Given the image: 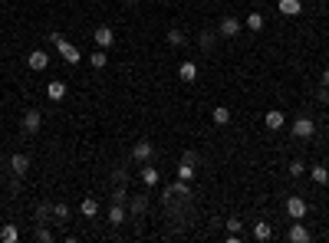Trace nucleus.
<instances>
[{"label":"nucleus","instance_id":"22","mask_svg":"<svg viewBox=\"0 0 329 243\" xmlns=\"http://www.w3.org/2000/svg\"><path fill=\"white\" fill-rule=\"evenodd\" d=\"M310 178H313L316 184H326V181H329V171L323 168V164H316V168H310Z\"/></svg>","mask_w":329,"mask_h":243},{"label":"nucleus","instance_id":"29","mask_svg":"<svg viewBox=\"0 0 329 243\" xmlns=\"http://www.w3.org/2000/svg\"><path fill=\"white\" fill-rule=\"evenodd\" d=\"M125 200H129V194H125V187L118 184L115 191H112V204H125Z\"/></svg>","mask_w":329,"mask_h":243},{"label":"nucleus","instance_id":"12","mask_svg":"<svg viewBox=\"0 0 329 243\" xmlns=\"http://www.w3.org/2000/svg\"><path fill=\"white\" fill-rule=\"evenodd\" d=\"M286 237H290L293 243H306V240H310V230H306V227H303V224H300V220H296V224H293L290 230H286Z\"/></svg>","mask_w":329,"mask_h":243},{"label":"nucleus","instance_id":"7","mask_svg":"<svg viewBox=\"0 0 329 243\" xmlns=\"http://www.w3.org/2000/svg\"><path fill=\"white\" fill-rule=\"evenodd\" d=\"M152 151H155V148H152V142H145V138H142V142H135V148H132V158H135L138 164H145L152 158Z\"/></svg>","mask_w":329,"mask_h":243},{"label":"nucleus","instance_id":"25","mask_svg":"<svg viewBox=\"0 0 329 243\" xmlns=\"http://www.w3.org/2000/svg\"><path fill=\"white\" fill-rule=\"evenodd\" d=\"M168 43H171V46H185L188 37H185L181 30H168Z\"/></svg>","mask_w":329,"mask_h":243},{"label":"nucleus","instance_id":"28","mask_svg":"<svg viewBox=\"0 0 329 243\" xmlns=\"http://www.w3.org/2000/svg\"><path fill=\"white\" fill-rule=\"evenodd\" d=\"M50 214H53V204H40L37 207V220H40V224H46V220H50Z\"/></svg>","mask_w":329,"mask_h":243},{"label":"nucleus","instance_id":"6","mask_svg":"<svg viewBox=\"0 0 329 243\" xmlns=\"http://www.w3.org/2000/svg\"><path fill=\"white\" fill-rule=\"evenodd\" d=\"M286 214H290L293 220H303L306 217V200L303 197H290L286 200Z\"/></svg>","mask_w":329,"mask_h":243},{"label":"nucleus","instance_id":"34","mask_svg":"<svg viewBox=\"0 0 329 243\" xmlns=\"http://www.w3.org/2000/svg\"><path fill=\"white\" fill-rule=\"evenodd\" d=\"M316 99H319V102H329V89H326V86H319V92H316Z\"/></svg>","mask_w":329,"mask_h":243},{"label":"nucleus","instance_id":"8","mask_svg":"<svg viewBox=\"0 0 329 243\" xmlns=\"http://www.w3.org/2000/svg\"><path fill=\"white\" fill-rule=\"evenodd\" d=\"M40 125H43V112H37V109L23 112V131H37Z\"/></svg>","mask_w":329,"mask_h":243},{"label":"nucleus","instance_id":"23","mask_svg":"<svg viewBox=\"0 0 329 243\" xmlns=\"http://www.w3.org/2000/svg\"><path fill=\"white\" fill-rule=\"evenodd\" d=\"M214 37H218V33H214V30H201V37H198L201 50H211V46H214Z\"/></svg>","mask_w":329,"mask_h":243},{"label":"nucleus","instance_id":"2","mask_svg":"<svg viewBox=\"0 0 329 243\" xmlns=\"http://www.w3.org/2000/svg\"><path fill=\"white\" fill-rule=\"evenodd\" d=\"M290 131H293V138H313V135H316V122H313L310 115H300V119L293 122Z\"/></svg>","mask_w":329,"mask_h":243},{"label":"nucleus","instance_id":"30","mask_svg":"<svg viewBox=\"0 0 329 243\" xmlns=\"http://www.w3.org/2000/svg\"><path fill=\"white\" fill-rule=\"evenodd\" d=\"M227 230H230V233H244V220H241V217H230V220H227Z\"/></svg>","mask_w":329,"mask_h":243},{"label":"nucleus","instance_id":"5","mask_svg":"<svg viewBox=\"0 0 329 243\" xmlns=\"http://www.w3.org/2000/svg\"><path fill=\"white\" fill-rule=\"evenodd\" d=\"M26 66H30V69H33V73H43V69H46V66H50V56H46V53H43V50H33V53H30V56H26Z\"/></svg>","mask_w":329,"mask_h":243},{"label":"nucleus","instance_id":"20","mask_svg":"<svg viewBox=\"0 0 329 243\" xmlns=\"http://www.w3.org/2000/svg\"><path fill=\"white\" fill-rule=\"evenodd\" d=\"M145 207H148V197H145V194H135V197H132V214H145Z\"/></svg>","mask_w":329,"mask_h":243},{"label":"nucleus","instance_id":"3","mask_svg":"<svg viewBox=\"0 0 329 243\" xmlns=\"http://www.w3.org/2000/svg\"><path fill=\"white\" fill-rule=\"evenodd\" d=\"M241 30H244V23L237 17H224L221 23H218V37L224 40H234V37H241Z\"/></svg>","mask_w":329,"mask_h":243},{"label":"nucleus","instance_id":"11","mask_svg":"<svg viewBox=\"0 0 329 243\" xmlns=\"http://www.w3.org/2000/svg\"><path fill=\"white\" fill-rule=\"evenodd\" d=\"M283 122H286V115H283V112H277V109L263 115V125H267L270 131H280V128H283Z\"/></svg>","mask_w":329,"mask_h":243},{"label":"nucleus","instance_id":"17","mask_svg":"<svg viewBox=\"0 0 329 243\" xmlns=\"http://www.w3.org/2000/svg\"><path fill=\"white\" fill-rule=\"evenodd\" d=\"M79 214H82V217H96V214H99V204H96V197H82Z\"/></svg>","mask_w":329,"mask_h":243},{"label":"nucleus","instance_id":"26","mask_svg":"<svg viewBox=\"0 0 329 243\" xmlns=\"http://www.w3.org/2000/svg\"><path fill=\"white\" fill-rule=\"evenodd\" d=\"M0 240H7V243H17V240H20V233H17V227H10V224H7V227H4V230H0Z\"/></svg>","mask_w":329,"mask_h":243},{"label":"nucleus","instance_id":"19","mask_svg":"<svg viewBox=\"0 0 329 243\" xmlns=\"http://www.w3.org/2000/svg\"><path fill=\"white\" fill-rule=\"evenodd\" d=\"M106 62H109V56H106V50H96L93 56H89V66H93V69H106Z\"/></svg>","mask_w":329,"mask_h":243},{"label":"nucleus","instance_id":"24","mask_svg":"<svg viewBox=\"0 0 329 243\" xmlns=\"http://www.w3.org/2000/svg\"><path fill=\"white\" fill-rule=\"evenodd\" d=\"M247 30H263V13H247Z\"/></svg>","mask_w":329,"mask_h":243},{"label":"nucleus","instance_id":"1","mask_svg":"<svg viewBox=\"0 0 329 243\" xmlns=\"http://www.w3.org/2000/svg\"><path fill=\"white\" fill-rule=\"evenodd\" d=\"M50 43L56 46V50H59V56L69 62V66H76V62H79L82 56H79V50H76L73 43H69L66 37H63V33H50Z\"/></svg>","mask_w":329,"mask_h":243},{"label":"nucleus","instance_id":"18","mask_svg":"<svg viewBox=\"0 0 329 243\" xmlns=\"http://www.w3.org/2000/svg\"><path fill=\"white\" fill-rule=\"evenodd\" d=\"M109 220H112V227L125 224V207H122V204H112V207H109Z\"/></svg>","mask_w":329,"mask_h":243},{"label":"nucleus","instance_id":"16","mask_svg":"<svg viewBox=\"0 0 329 243\" xmlns=\"http://www.w3.org/2000/svg\"><path fill=\"white\" fill-rule=\"evenodd\" d=\"M254 237L257 240H270V237H274V227H270L267 220H257V224H254Z\"/></svg>","mask_w":329,"mask_h":243},{"label":"nucleus","instance_id":"33","mask_svg":"<svg viewBox=\"0 0 329 243\" xmlns=\"http://www.w3.org/2000/svg\"><path fill=\"white\" fill-rule=\"evenodd\" d=\"M37 240H43V243H50V240H53V233H50V230H46V227H40V230H37Z\"/></svg>","mask_w":329,"mask_h":243},{"label":"nucleus","instance_id":"35","mask_svg":"<svg viewBox=\"0 0 329 243\" xmlns=\"http://www.w3.org/2000/svg\"><path fill=\"white\" fill-rule=\"evenodd\" d=\"M319 86H326V89H329V69H323V79H319Z\"/></svg>","mask_w":329,"mask_h":243},{"label":"nucleus","instance_id":"10","mask_svg":"<svg viewBox=\"0 0 329 243\" xmlns=\"http://www.w3.org/2000/svg\"><path fill=\"white\" fill-rule=\"evenodd\" d=\"M46 95H50L53 102H63V99H66V82H63V79H53L50 86H46Z\"/></svg>","mask_w":329,"mask_h":243},{"label":"nucleus","instance_id":"32","mask_svg":"<svg viewBox=\"0 0 329 243\" xmlns=\"http://www.w3.org/2000/svg\"><path fill=\"white\" fill-rule=\"evenodd\" d=\"M112 181H115V184H125V181H129V171H125V168H118L115 175H112Z\"/></svg>","mask_w":329,"mask_h":243},{"label":"nucleus","instance_id":"9","mask_svg":"<svg viewBox=\"0 0 329 243\" xmlns=\"http://www.w3.org/2000/svg\"><path fill=\"white\" fill-rule=\"evenodd\" d=\"M10 171H13L17 178H23L26 171H30V158H26V155H13V158H10Z\"/></svg>","mask_w":329,"mask_h":243},{"label":"nucleus","instance_id":"27","mask_svg":"<svg viewBox=\"0 0 329 243\" xmlns=\"http://www.w3.org/2000/svg\"><path fill=\"white\" fill-rule=\"evenodd\" d=\"M53 220H59V224L69 220V207L66 204H53Z\"/></svg>","mask_w":329,"mask_h":243},{"label":"nucleus","instance_id":"36","mask_svg":"<svg viewBox=\"0 0 329 243\" xmlns=\"http://www.w3.org/2000/svg\"><path fill=\"white\" fill-rule=\"evenodd\" d=\"M129 4H138V0H129Z\"/></svg>","mask_w":329,"mask_h":243},{"label":"nucleus","instance_id":"21","mask_svg":"<svg viewBox=\"0 0 329 243\" xmlns=\"http://www.w3.org/2000/svg\"><path fill=\"white\" fill-rule=\"evenodd\" d=\"M211 119H214V125H227L230 122V109H224V106H218L211 112Z\"/></svg>","mask_w":329,"mask_h":243},{"label":"nucleus","instance_id":"15","mask_svg":"<svg viewBox=\"0 0 329 243\" xmlns=\"http://www.w3.org/2000/svg\"><path fill=\"white\" fill-rule=\"evenodd\" d=\"M138 175H142V181L148 184V187H155L158 181H162V175H158L155 168H148V161H145V168H138Z\"/></svg>","mask_w":329,"mask_h":243},{"label":"nucleus","instance_id":"14","mask_svg":"<svg viewBox=\"0 0 329 243\" xmlns=\"http://www.w3.org/2000/svg\"><path fill=\"white\" fill-rule=\"evenodd\" d=\"M178 76L185 82H194V79H198V62H181V66H178Z\"/></svg>","mask_w":329,"mask_h":243},{"label":"nucleus","instance_id":"13","mask_svg":"<svg viewBox=\"0 0 329 243\" xmlns=\"http://www.w3.org/2000/svg\"><path fill=\"white\" fill-rule=\"evenodd\" d=\"M280 13H283V17H300V13H303V4H300V0H280Z\"/></svg>","mask_w":329,"mask_h":243},{"label":"nucleus","instance_id":"31","mask_svg":"<svg viewBox=\"0 0 329 243\" xmlns=\"http://www.w3.org/2000/svg\"><path fill=\"white\" fill-rule=\"evenodd\" d=\"M290 175H293V178L306 175V164H303V161H293V164H290Z\"/></svg>","mask_w":329,"mask_h":243},{"label":"nucleus","instance_id":"4","mask_svg":"<svg viewBox=\"0 0 329 243\" xmlns=\"http://www.w3.org/2000/svg\"><path fill=\"white\" fill-rule=\"evenodd\" d=\"M93 40H96V46H99V50H109V46L115 43V33H112V26H96Z\"/></svg>","mask_w":329,"mask_h":243}]
</instances>
